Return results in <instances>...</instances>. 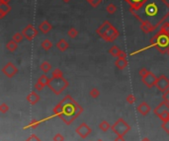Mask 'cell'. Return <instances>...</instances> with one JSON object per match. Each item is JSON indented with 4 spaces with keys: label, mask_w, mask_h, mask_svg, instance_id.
<instances>
[{
    "label": "cell",
    "mask_w": 169,
    "mask_h": 141,
    "mask_svg": "<svg viewBox=\"0 0 169 141\" xmlns=\"http://www.w3.org/2000/svg\"><path fill=\"white\" fill-rule=\"evenodd\" d=\"M130 11L141 23H147L155 30L169 16V3L166 0H145L138 8Z\"/></svg>",
    "instance_id": "cell-1"
},
{
    "label": "cell",
    "mask_w": 169,
    "mask_h": 141,
    "mask_svg": "<svg viewBox=\"0 0 169 141\" xmlns=\"http://www.w3.org/2000/svg\"><path fill=\"white\" fill-rule=\"evenodd\" d=\"M80 112L81 107L69 96H67L65 99H63L61 103L55 107V113L61 116L62 120H67V117H69V120H72L78 114H80Z\"/></svg>",
    "instance_id": "cell-2"
},
{
    "label": "cell",
    "mask_w": 169,
    "mask_h": 141,
    "mask_svg": "<svg viewBox=\"0 0 169 141\" xmlns=\"http://www.w3.org/2000/svg\"><path fill=\"white\" fill-rule=\"evenodd\" d=\"M96 33L105 42H114L119 37V32L109 21H104L103 24L96 30Z\"/></svg>",
    "instance_id": "cell-3"
},
{
    "label": "cell",
    "mask_w": 169,
    "mask_h": 141,
    "mask_svg": "<svg viewBox=\"0 0 169 141\" xmlns=\"http://www.w3.org/2000/svg\"><path fill=\"white\" fill-rule=\"evenodd\" d=\"M150 46H154L160 53H167L169 49V35L162 31H158L150 40Z\"/></svg>",
    "instance_id": "cell-4"
},
{
    "label": "cell",
    "mask_w": 169,
    "mask_h": 141,
    "mask_svg": "<svg viewBox=\"0 0 169 141\" xmlns=\"http://www.w3.org/2000/svg\"><path fill=\"white\" fill-rule=\"evenodd\" d=\"M48 86L51 88V90L52 92L55 93L56 95H58L68 86V83H67V81L63 77H58V78L52 77V79H51Z\"/></svg>",
    "instance_id": "cell-5"
},
{
    "label": "cell",
    "mask_w": 169,
    "mask_h": 141,
    "mask_svg": "<svg viewBox=\"0 0 169 141\" xmlns=\"http://www.w3.org/2000/svg\"><path fill=\"white\" fill-rule=\"evenodd\" d=\"M22 34H23L24 38L28 40H32L33 39H35L37 35H38V31L35 29L34 26H32L31 24L27 25L26 27L23 29L22 31Z\"/></svg>",
    "instance_id": "cell-6"
},
{
    "label": "cell",
    "mask_w": 169,
    "mask_h": 141,
    "mask_svg": "<svg viewBox=\"0 0 169 141\" xmlns=\"http://www.w3.org/2000/svg\"><path fill=\"white\" fill-rule=\"evenodd\" d=\"M155 87L161 92H166L169 89V79L165 75H161L157 78Z\"/></svg>",
    "instance_id": "cell-7"
},
{
    "label": "cell",
    "mask_w": 169,
    "mask_h": 141,
    "mask_svg": "<svg viewBox=\"0 0 169 141\" xmlns=\"http://www.w3.org/2000/svg\"><path fill=\"white\" fill-rule=\"evenodd\" d=\"M17 71H18L17 67H15V65L12 63V62H8V63L2 68V72L9 78H12L15 74L17 73Z\"/></svg>",
    "instance_id": "cell-8"
},
{
    "label": "cell",
    "mask_w": 169,
    "mask_h": 141,
    "mask_svg": "<svg viewBox=\"0 0 169 141\" xmlns=\"http://www.w3.org/2000/svg\"><path fill=\"white\" fill-rule=\"evenodd\" d=\"M156 81H157V77L151 72H148L147 75L142 78V82H144L148 88H151L153 86H155Z\"/></svg>",
    "instance_id": "cell-9"
},
{
    "label": "cell",
    "mask_w": 169,
    "mask_h": 141,
    "mask_svg": "<svg viewBox=\"0 0 169 141\" xmlns=\"http://www.w3.org/2000/svg\"><path fill=\"white\" fill-rule=\"evenodd\" d=\"M154 113L157 116H160V114H162L164 113H169V104L163 101V103H161L158 107H155Z\"/></svg>",
    "instance_id": "cell-10"
},
{
    "label": "cell",
    "mask_w": 169,
    "mask_h": 141,
    "mask_svg": "<svg viewBox=\"0 0 169 141\" xmlns=\"http://www.w3.org/2000/svg\"><path fill=\"white\" fill-rule=\"evenodd\" d=\"M51 29H52V26L48 23V21H44L39 25L40 32H42L43 34H48V33H50L51 31Z\"/></svg>",
    "instance_id": "cell-11"
},
{
    "label": "cell",
    "mask_w": 169,
    "mask_h": 141,
    "mask_svg": "<svg viewBox=\"0 0 169 141\" xmlns=\"http://www.w3.org/2000/svg\"><path fill=\"white\" fill-rule=\"evenodd\" d=\"M77 133H79V135L82 137H86L87 135H89L90 133V128L88 127V125H86L85 123H82L79 128L76 129Z\"/></svg>",
    "instance_id": "cell-12"
},
{
    "label": "cell",
    "mask_w": 169,
    "mask_h": 141,
    "mask_svg": "<svg viewBox=\"0 0 169 141\" xmlns=\"http://www.w3.org/2000/svg\"><path fill=\"white\" fill-rule=\"evenodd\" d=\"M11 11V7L9 4H6V3H0V18L3 19L6 14H8Z\"/></svg>",
    "instance_id": "cell-13"
},
{
    "label": "cell",
    "mask_w": 169,
    "mask_h": 141,
    "mask_svg": "<svg viewBox=\"0 0 169 141\" xmlns=\"http://www.w3.org/2000/svg\"><path fill=\"white\" fill-rule=\"evenodd\" d=\"M138 113H140L141 114H142V116H145L146 114L149 113L150 107L145 102H142L141 104H140V105H138Z\"/></svg>",
    "instance_id": "cell-14"
},
{
    "label": "cell",
    "mask_w": 169,
    "mask_h": 141,
    "mask_svg": "<svg viewBox=\"0 0 169 141\" xmlns=\"http://www.w3.org/2000/svg\"><path fill=\"white\" fill-rule=\"evenodd\" d=\"M27 101L31 104V105H35V104H37L38 102L40 101V97L36 92H32L28 95Z\"/></svg>",
    "instance_id": "cell-15"
},
{
    "label": "cell",
    "mask_w": 169,
    "mask_h": 141,
    "mask_svg": "<svg viewBox=\"0 0 169 141\" xmlns=\"http://www.w3.org/2000/svg\"><path fill=\"white\" fill-rule=\"evenodd\" d=\"M125 1L127 3H129V5L131 6V9H137L145 1V0H125Z\"/></svg>",
    "instance_id": "cell-16"
},
{
    "label": "cell",
    "mask_w": 169,
    "mask_h": 141,
    "mask_svg": "<svg viewBox=\"0 0 169 141\" xmlns=\"http://www.w3.org/2000/svg\"><path fill=\"white\" fill-rule=\"evenodd\" d=\"M56 47L58 49V50H61V51H65V50L69 47V44H68V43H67L65 40L61 39V40H58V43H56Z\"/></svg>",
    "instance_id": "cell-17"
},
{
    "label": "cell",
    "mask_w": 169,
    "mask_h": 141,
    "mask_svg": "<svg viewBox=\"0 0 169 141\" xmlns=\"http://www.w3.org/2000/svg\"><path fill=\"white\" fill-rule=\"evenodd\" d=\"M115 64H116V66H117L119 69H124V68H126L128 66V61H127L126 58L118 57V59L115 62Z\"/></svg>",
    "instance_id": "cell-18"
},
{
    "label": "cell",
    "mask_w": 169,
    "mask_h": 141,
    "mask_svg": "<svg viewBox=\"0 0 169 141\" xmlns=\"http://www.w3.org/2000/svg\"><path fill=\"white\" fill-rule=\"evenodd\" d=\"M109 53H110L111 55H113V56L115 57H119L120 55H121L122 53V50L119 49V47L117 46H113L110 50H109Z\"/></svg>",
    "instance_id": "cell-19"
},
{
    "label": "cell",
    "mask_w": 169,
    "mask_h": 141,
    "mask_svg": "<svg viewBox=\"0 0 169 141\" xmlns=\"http://www.w3.org/2000/svg\"><path fill=\"white\" fill-rule=\"evenodd\" d=\"M17 47H18V43L13 40H9V42L6 43V49L9 51H15L17 50Z\"/></svg>",
    "instance_id": "cell-20"
},
{
    "label": "cell",
    "mask_w": 169,
    "mask_h": 141,
    "mask_svg": "<svg viewBox=\"0 0 169 141\" xmlns=\"http://www.w3.org/2000/svg\"><path fill=\"white\" fill-rule=\"evenodd\" d=\"M141 32L144 33V34H149V33H151L153 31V28L147 23H141Z\"/></svg>",
    "instance_id": "cell-21"
},
{
    "label": "cell",
    "mask_w": 169,
    "mask_h": 141,
    "mask_svg": "<svg viewBox=\"0 0 169 141\" xmlns=\"http://www.w3.org/2000/svg\"><path fill=\"white\" fill-rule=\"evenodd\" d=\"M40 68H41V70H42L44 73H48V71H51V63H48V61H44L43 63L41 64Z\"/></svg>",
    "instance_id": "cell-22"
},
{
    "label": "cell",
    "mask_w": 169,
    "mask_h": 141,
    "mask_svg": "<svg viewBox=\"0 0 169 141\" xmlns=\"http://www.w3.org/2000/svg\"><path fill=\"white\" fill-rule=\"evenodd\" d=\"M41 47H43L45 50H48L52 47V43L50 40H44L41 43Z\"/></svg>",
    "instance_id": "cell-23"
},
{
    "label": "cell",
    "mask_w": 169,
    "mask_h": 141,
    "mask_svg": "<svg viewBox=\"0 0 169 141\" xmlns=\"http://www.w3.org/2000/svg\"><path fill=\"white\" fill-rule=\"evenodd\" d=\"M12 40H15V42H16L17 43H21L22 40H24V36H23V34H22V33H16V34L13 35Z\"/></svg>",
    "instance_id": "cell-24"
},
{
    "label": "cell",
    "mask_w": 169,
    "mask_h": 141,
    "mask_svg": "<svg viewBox=\"0 0 169 141\" xmlns=\"http://www.w3.org/2000/svg\"><path fill=\"white\" fill-rule=\"evenodd\" d=\"M50 81H51V79H48L47 75H42L39 78L38 82H40L41 84H43L44 86H47V85H48V83H50Z\"/></svg>",
    "instance_id": "cell-25"
},
{
    "label": "cell",
    "mask_w": 169,
    "mask_h": 141,
    "mask_svg": "<svg viewBox=\"0 0 169 141\" xmlns=\"http://www.w3.org/2000/svg\"><path fill=\"white\" fill-rule=\"evenodd\" d=\"M67 35L70 39H75L78 35V31L75 28H71L68 30V32H67Z\"/></svg>",
    "instance_id": "cell-26"
},
{
    "label": "cell",
    "mask_w": 169,
    "mask_h": 141,
    "mask_svg": "<svg viewBox=\"0 0 169 141\" xmlns=\"http://www.w3.org/2000/svg\"><path fill=\"white\" fill-rule=\"evenodd\" d=\"M106 10L109 14H114L116 11H117V6H116L115 4H113V3H111V4H109L107 6Z\"/></svg>",
    "instance_id": "cell-27"
},
{
    "label": "cell",
    "mask_w": 169,
    "mask_h": 141,
    "mask_svg": "<svg viewBox=\"0 0 169 141\" xmlns=\"http://www.w3.org/2000/svg\"><path fill=\"white\" fill-rule=\"evenodd\" d=\"M160 31H162L164 33H166L167 35H169V23L168 22H164V23L161 24Z\"/></svg>",
    "instance_id": "cell-28"
},
{
    "label": "cell",
    "mask_w": 169,
    "mask_h": 141,
    "mask_svg": "<svg viewBox=\"0 0 169 141\" xmlns=\"http://www.w3.org/2000/svg\"><path fill=\"white\" fill-rule=\"evenodd\" d=\"M89 95L91 96L92 98L95 99V98H97L100 95V92L98 91V89H97V88H92L91 90H90V92H89Z\"/></svg>",
    "instance_id": "cell-29"
},
{
    "label": "cell",
    "mask_w": 169,
    "mask_h": 141,
    "mask_svg": "<svg viewBox=\"0 0 169 141\" xmlns=\"http://www.w3.org/2000/svg\"><path fill=\"white\" fill-rule=\"evenodd\" d=\"M52 77L58 78V77H62V72L59 69H55L52 71Z\"/></svg>",
    "instance_id": "cell-30"
},
{
    "label": "cell",
    "mask_w": 169,
    "mask_h": 141,
    "mask_svg": "<svg viewBox=\"0 0 169 141\" xmlns=\"http://www.w3.org/2000/svg\"><path fill=\"white\" fill-rule=\"evenodd\" d=\"M100 128L102 129V130H107V129L110 128V124L108 123L107 121H103V122H101V124H100Z\"/></svg>",
    "instance_id": "cell-31"
},
{
    "label": "cell",
    "mask_w": 169,
    "mask_h": 141,
    "mask_svg": "<svg viewBox=\"0 0 169 141\" xmlns=\"http://www.w3.org/2000/svg\"><path fill=\"white\" fill-rule=\"evenodd\" d=\"M162 98H163V101L164 102H166L167 104H169V89H168L166 92L163 93Z\"/></svg>",
    "instance_id": "cell-32"
},
{
    "label": "cell",
    "mask_w": 169,
    "mask_h": 141,
    "mask_svg": "<svg viewBox=\"0 0 169 141\" xmlns=\"http://www.w3.org/2000/svg\"><path fill=\"white\" fill-rule=\"evenodd\" d=\"M127 102L129 104H134V102H136V97H134V95H129L127 97Z\"/></svg>",
    "instance_id": "cell-33"
},
{
    "label": "cell",
    "mask_w": 169,
    "mask_h": 141,
    "mask_svg": "<svg viewBox=\"0 0 169 141\" xmlns=\"http://www.w3.org/2000/svg\"><path fill=\"white\" fill-rule=\"evenodd\" d=\"M149 71H147V69H145V68H141V70H140V76L141 77V78H144V77H145L146 75H147V73H148Z\"/></svg>",
    "instance_id": "cell-34"
},
{
    "label": "cell",
    "mask_w": 169,
    "mask_h": 141,
    "mask_svg": "<svg viewBox=\"0 0 169 141\" xmlns=\"http://www.w3.org/2000/svg\"><path fill=\"white\" fill-rule=\"evenodd\" d=\"M44 85L43 84H41L40 82H37V84L35 85V88H36V90L37 91H42L43 89H44Z\"/></svg>",
    "instance_id": "cell-35"
},
{
    "label": "cell",
    "mask_w": 169,
    "mask_h": 141,
    "mask_svg": "<svg viewBox=\"0 0 169 141\" xmlns=\"http://www.w3.org/2000/svg\"><path fill=\"white\" fill-rule=\"evenodd\" d=\"M0 109H1V112L2 113H5V112H7V111H8V107H7L5 104H2Z\"/></svg>",
    "instance_id": "cell-36"
},
{
    "label": "cell",
    "mask_w": 169,
    "mask_h": 141,
    "mask_svg": "<svg viewBox=\"0 0 169 141\" xmlns=\"http://www.w3.org/2000/svg\"><path fill=\"white\" fill-rule=\"evenodd\" d=\"M55 141H63V137L61 134H58L55 137Z\"/></svg>",
    "instance_id": "cell-37"
},
{
    "label": "cell",
    "mask_w": 169,
    "mask_h": 141,
    "mask_svg": "<svg viewBox=\"0 0 169 141\" xmlns=\"http://www.w3.org/2000/svg\"><path fill=\"white\" fill-rule=\"evenodd\" d=\"M10 0H0V3H6V4H9Z\"/></svg>",
    "instance_id": "cell-38"
},
{
    "label": "cell",
    "mask_w": 169,
    "mask_h": 141,
    "mask_svg": "<svg viewBox=\"0 0 169 141\" xmlns=\"http://www.w3.org/2000/svg\"><path fill=\"white\" fill-rule=\"evenodd\" d=\"M119 57H122V58H126V57H127V54H126L125 53H123V51H122V53H121V55H120Z\"/></svg>",
    "instance_id": "cell-39"
},
{
    "label": "cell",
    "mask_w": 169,
    "mask_h": 141,
    "mask_svg": "<svg viewBox=\"0 0 169 141\" xmlns=\"http://www.w3.org/2000/svg\"><path fill=\"white\" fill-rule=\"evenodd\" d=\"M116 141H123V138H122V136H119V138L116 139Z\"/></svg>",
    "instance_id": "cell-40"
},
{
    "label": "cell",
    "mask_w": 169,
    "mask_h": 141,
    "mask_svg": "<svg viewBox=\"0 0 169 141\" xmlns=\"http://www.w3.org/2000/svg\"><path fill=\"white\" fill-rule=\"evenodd\" d=\"M87 1H88V2L90 3V4H91V5H92V4H93V2H94V1H95V0H87Z\"/></svg>",
    "instance_id": "cell-41"
},
{
    "label": "cell",
    "mask_w": 169,
    "mask_h": 141,
    "mask_svg": "<svg viewBox=\"0 0 169 141\" xmlns=\"http://www.w3.org/2000/svg\"><path fill=\"white\" fill-rule=\"evenodd\" d=\"M62 1H63V2H65V3H67V2H69L70 0H62Z\"/></svg>",
    "instance_id": "cell-42"
},
{
    "label": "cell",
    "mask_w": 169,
    "mask_h": 141,
    "mask_svg": "<svg viewBox=\"0 0 169 141\" xmlns=\"http://www.w3.org/2000/svg\"><path fill=\"white\" fill-rule=\"evenodd\" d=\"M142 141H149V140H148L147 138H144V140H142Z\"/></svg>",
    "instance_id": "cell-43"
},
{
    "label": "cell",
    "mask_w": 169,
    "mask_h": 141,
    "mask_svg": "<svg viewBox=\"0 0 169 141\" xmlns=\"http://www.w3.org/2000/svg\"><path fill=\"white\" fill-rule=\"evenodd\" d=\"M167 54L169 55V49H168V50H167Z\"/></svg>",
    "instance_id": "cell-44"
}]
</instances>
